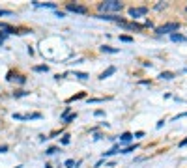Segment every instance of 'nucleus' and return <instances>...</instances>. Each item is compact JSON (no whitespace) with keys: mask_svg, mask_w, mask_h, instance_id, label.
<instances>
[{"mask_svg":"<svg viewBox=\"0 0 187 168\" xmlns=\"http://www.w3.org/2000/svg\"><path fill=\"white\" fill-rule=\"evenodd\" d=\"M0 28L6 30V34H15V28H13V26H9V25H4V22H0Z\"/></svg>","mask_w":187,"mask_h":168,"instance_id":"nucleus-7","label":"nucleus"},{"mask_svg":"<svg viewBox=\"0 0 187 168\" xmlns=\"http://www.w3.org/2000/svg\"><path fill=\"white\" fill-rule=\"evenodd\" d=\"M38 8H51V9H54L56 6H54V4H38Z\"/></svg>","mask_w":187,"mask_h":168,"instance_id":"nucleus-20","label":"nucleus"},{"mask_svg":"<svg viewBox=\"0 0 187 168\" xmlns=\"http://www.w3.org/2000/svg\"><path fill=\"white\" fill-rule=\"evenodd\" d=\"M170 39H172V41H182V39H185V38L182 36V34H172Z\"/></svg>","mask_w":187,"mask_h":168,"instance_id":"nucleus-13","label":"nucleus"},{"mask_svg":"<svg viewBox=\"0 0 187 168\" xmlns=\"http://www.w3.org/2000/svg\"><path fill=\"white\" fill-rule=\"evenodd\" d=\"M140 137H144V133H142V131H139V133H135V138H140Z\"/></svg>","mask_w":187,"mask_h":168,"instance_id":"nucleus-24","label":"nucleus"},{"mask_svg":"<svg viewBox=\"0 0 187 168\" xmlns=\"http://www.w3.org/2000/svg\"><path fill=\"white\" fill-rule=\"evenodd\" d=\"M114 73H116V67H114V65H111L107 71H103V73H101V77H99V78H101V81H105L107 77H111V75H114Z\"/></svg>","mask_w":187,"mask_h":168,"instance_id":"nucleus-6","label":"nucleus"},{"mask_svg":"<svg viewBox=\"0 0 187 168\" xmlns=\"http://www.w3.org/2000/svg\"><path fill=\"white\" fill-rule=\"evenodd\" d=\"M56 151H58V148H56V146H51V148H49V150H47L45 153H47V155H54Z\"/></svg>","mask_w":187,"mask_h":168,"instance_id":"nucleus-15","label":"nucleus"},{"mask_svg":"<svg viewBox=\"0 0 187 168\" xmlns=\"http://www.w3.org/2000/svg\"><path fill=\"white\" fill-rule=\"evenodd\" d=\"M99 11H120L122 9V2H120V0H105V2H101L99 6Z\"/></svg>","mask_w":187,"mask_h":168,"instance_id":"nucleus-1","label":"nucleus"},{"mask_svg":"<svg viewBox=\"0 0 187 168\" xmlns=\"http://www.w3.org/2000/svg\"><path fill=\"white\" fill-rule=\"evenodd\" d=\"M75 118H77V114H68V116H65L64 120H65V123H71V121H73Z\"/></svg>","mask_w":187,"mask_h":168,"instance_id":"nucleus-17","label":"nucleus"},{"mask_svg":"<svg viewBox=\"0 0 187 168\" xmlns=\"http://www.w3.org/2000/svg\"><path fill=\"white\" fill-rule=\"evenodd\" d=\"M75 77H79L81 81H86V78H88V75H86V73H81V71H75Z\"/></svg>","mask_w":187,"mask_h":168,"instance_id":"nucleus-16","label":"nucleus"},{"mask_svg":"<svg viewBox=\"0 0 187 168\" xmlns=\"http://www.w3.org/2000/svg\"><path fill=\"white\" fill-rule=\"evenodd\" d=\"M8 151V146H0V153H6Z\"/></svg>","mask_w":187,"mask_h":168,"instance_id":"nucleus-23","label":"nucleus"},{"mask_svg":"<svg viewBox=\"0 0 187 168\" xmlns=\"http://www.w3.org/2000/svg\"><path fill=\"white\" fill-rule=\"evenodd\" d=\"M34 71H38V73H47V71H49V67H47V65H36V67H34Z\"/></svg>","mask_w":187,"mask_h":168,"instance_id":"nucleus-11","label":"nucleus"},{"mask_svg":"<svg viewBox=\"0 0 187 168\" xmlns=\"http://www.w3.org/2000/svg\"><path fill=\"white\" fill-rule=\"evenodd\" d=\"M25 95H28V92H17L15 94V97H25Z\"/></svg>","mask_w":187,"mask_h":168,"instance_id":"nucleus-22","label":"nucleus"},{"mask_svg":"<svg viewBox=\"0 0 187 168\" xmlns=\"http://www.w3.org/2000/svg\"><path fill=\"white\" fill-rule=\"evenodd\" d=\"M120 41H124V43H131V41H133V38H129V36H120Z\"/></svg>","mask_w":187,"mask_h":168,"instance_id":"nucleus-19","label":"nucleus"},{"mask_svg":"<svg viewBox=\"0 0 187 168\" xmlns=\"http://www.w3.org/2000/svg\"><path fill=\"white\" fill-rule=\"evenodd\" d=\"M0 15H13V11H8V9H0Z\"/></svg>","mask_w":187,"mask_h":168,"instance_id":"nucleus-21","label":"nucleus"},{"mask_svg":"<svg viewBox=\"0 0 187 168\" xmlns=\"http://www.w3.org/2000/svg\"><path fill=\"white\" fill-rule=\"evenodd\" d=\"M185 9H187V8H185Z\"/></svg>","mask_w":187,"mask_h":168,"instance_id":"nucleus-28","label":"nucleus"},{"mask_svg":"<svg viewBox=\"0 0 187 168\" xmlns=\"http://www.w3.org/2000/svg\"><path fill=\"white\" fill-rule=\"evenodd\" d=\"M101 51H103V52H111V54H116V52H118V49H114V47H109V45H103V47H101Z\"/></svg>","mask_w":187,"mask_h":168,"instance_id":"nucleus-9","label":"nucleus"},{"mask_svg":"<svg viewBox=\"0 0 187 168\" xmlns=\"http://www.w3.org/2000/svg\"><path fill=\"white\" fill-rule=\"evenodd\" d=\"M131 138H133V134H131V133H122V134H120V140H122V142H129Z\"/></svg>","mask_w":187,"mask_h":168,"instance_id":"nucleus-8","label":"nucleus"},{"mask_svg":"<svg viewBox=\"0 0 187 168\" xmlns=\"http://www.w3.org/2000/svg\"><path fill=\"white\" fill-rule=\"evenodd\" d=\"M137 148H139V144H135V146H127V148L120 150V153H131V151H135Z\"/></svg>","mask_w":187,"mask_h":168,"instance_id":"nucleus-10","label":"nucleus"},{"mask_svg":"<svg viewBox=\"0 0 187 168\" xmlns=\"http://www.w3.org/2000/svg\"><path fill=\"white\" fill-rule=\"evenodd\" d=\"M41 114L36 112V114H13V120H39Z\"/></svg>","mask_w":187,"mask_h":168,"instance_id":"nucleus-5","label":"nucleus"},{"mask_svg":"<svg viewBox=\"0 0 187 168\" xmlns=\"http://www.w3.org/2000/svg\"><path fill=\"white\" fill-rule=\"evenodd\" d=\"M77 166V163L73 161V159H69V161H65V168H75Z\"/></svg>","mask_w":187,"mask_h":168,"instance_id":"nucleus-18","label":"nucleus"},{"mask_svg":"<svg viewBox=\"0 0 187 168\" xmlns=\"http://www.w3.org/2000/svg\"><path fill=\"white\" fill-rule=\"evenodd\" d=\"M183 146H187V138H183V140L180 142V148H183Z\"/></svg>","mask_w":187,"mask_h":168,"instance_id":"nucleus-25","label":"nucleus"},{"mask_svg":"<svg viewBox=\"0 0 187 168\" xmlns=\"http://www.w3.org/2000/svg\"><path fill=\"white\" fill-rule=\"evenodd\" d=\"M148 13V8L146 6H142V8H129V17L131 19H137L140 15H146Z\"/></svg>","mask_w":187,"mask_h":168,"instance_id":"nucleus-4","label":"nucleus"},{"mask_svg":"<svg viewBox=\"0 0 187 168\" xmlns=\"http://www.w3.org/2000/svg\"><path fill=\"white\" fill-rule=\"evenodd\" d=\"M118 151H120V148H118V146H114L112 150H109V151H105V155H103V157H109V155H114V153H118Z\"/></svg>","mask_w":187,"mask_h":168,"instance_id":"nucleus-12","label":"nucleus"},{"mask_svg":"<svg viewBox=\"0 0 187 168\" xmlns=\"http://www.w3.org/2000/svg\"><path fill=\"white\" fill-rule=\"evenodd\" d=\"M180 28V22H169V25H163L157 28V34H170V32H176Z\"/></svg>","mask_w":187,"mask_h":168,"instance_id":"nucleus-2","label":"nucleus"},{"mask_svg":"<svg viewBox=\"0 0 187 168\" xmlns=\"http://www.w3.org/2000/svg\"><path fill=\"white\" fill-rule=\"evenodd\" d=\"M65 9L68 11H73V13H88V9L84 8V6H81V4H73V2H68L65 4Z\"/></svg>","mask_w":187,"mask_h":168,"instance_id":"nucleus-3","label":"nucleus"},{"mask_svg":"<svg viewBox=\"0 0 187 168\" xmlns=\"http://www.w3.org/2000/svg\"><path fill=\"white\" fill-rule=\"evenodd\" d=\"M174 75L172 73H169V71H165V73H161V78H165V81H170Z\"/></svg>","mask_w":187,"mask_h":168,"instance_id":"nucleus-14","label":"nucleus"},{"mask_svg":"<svg viewBox=\"0 0 187 168\" xmlns=\"http://www.w3.org/2000/svg\"><path fill=\"white\" fill-rule=\"evenodd\" d=\"M45 168H51V166H45Z\"/></svg>","mask_w":187,"mask_h":168,"instance_id":"nucleus-27","label":"nucleus"},{"mask_svg":"<svg viewBox=\"0 0 187 168\" xmlns=\"http://www.w3.org/2000/svg\"><path fill=\"white\" fill-rule=\"evenodd\" d=\"M185 116H187V112H183V114H180V116H176L174 120H180V118H185Z\"/></svg>","mask_w":187,"mask_h":168,"instance_id":"nucleus-26","label":"nucleus"}]
</instances>
